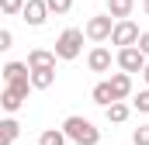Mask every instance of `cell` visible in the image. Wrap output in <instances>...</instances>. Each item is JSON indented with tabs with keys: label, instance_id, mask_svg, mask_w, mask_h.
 Returning a JSON list of instances; mask_svg holds the SVG:
<instances>
[{
	"label": "cell",
	"instance_id": "6da1fadb",
	"mask_svg": "<svg viewBox=\"0 0 149 145\" xmlns=\"http://www.w3.org/2000/svg\"><path fill=\"white\" fill-rule=\"evenodd\" d=\"M63 131H66V138L76 145H97L101 142V128H94V121H87V117H80V114H70L66 121H63Z\"/></svg>",
	"mask_w": 149,
	"mask_h": 145
},
{
	"label": "cell",
	"instance_id": "7a4b0ae2",
	"mask_svg": "<svg viewBox=\"0 0 149 145\" xmlns=\"http://www.w3.org/2000/svg\"><path fill=\"white\" fill-rule=\"evenodd\" d=\"M28 93H31V79H28V76H24V79H14V83H7V86H3V93H0V110H7V114H17V110L24 107Z\"/></svg>",
	"mask_w": 149,
	"mask_h": 145
},
{
	"label": "cell",
	"instance_id": "3957f363",
	"mask_svg": "<svg viewBox=\"0 0 149 145\" xmlns=\"http://www.w3.org/2000/svg\"><path fill=\"white\" fill-rule=\"evenodd\" d=\"M83 31H80V28H66V31H63V35L56 38V48H52V52H56V59H63V62H73L76 55H80V52H83Z\"/></svg>",
	"mask_w": 149,
	"mask_h": 145
},
{
	"label": "cell",
	"instance_id": "277c9868",
	"mask_svg": "<svg viewBox=\"0 0 149 145\" xmlns=\"http://www.w3.org/2000/svg\"><path fill=\"white\" fill-rule=\"evenodd\" d=\"M111 28H114L111 14H94V17L83 24V35L90 38V41H108V38H111Z\"/></svg>",
	"mask_w": 149,
	"mask_h": 145
},
{
	"label": "cell",
	"instance_id": "5b68a950",
	"mask_svg": "<svg viewBox=\"0 0 149 145\" xmlns=\"http://www.w3.org/2000/svg\"><path fill=\"white\" fill-rule=\"evenodd\" d=\"M135 41H139V24L128 21V17H118L111 28V45L125 48V45H135Z\"/></svg>",
	"mask_w": 149,
	"mask_h": 145
},
{
	"label": "cell",
	"instance_id": "8992f818",
	"mask_svg": "<svg viewBox=\"0 0 149 145\" xmlns=\"http://www.w3.org/2000/svg\"><path fill=\"white\" fill-rule=\"evenodd\" d=\"M114 62H118V69H125V72H142L146 55L139 52V45H125V48L114 52Z\"/></svg>",
	"mask_w": 149,
	"mask_h": 145
},
{
	"label": "cell",
	"instance_id": "52a82bcc",
	"mask_svg": "<svg viewBox=\"0 0 149 145\" xmlns=\"http://www.w3.org/2000/svg\"><path fill=\"white\" fill-rule=\"evenodd\" d=\"M21 17H24L28 28H42V24L49 21V7H45V0H24Z\"/></svg>",
	"mask_w": 149,
	"mask_h": 145
},
{
	"label": "cell",
	"instance_id": "ba28073f",
	"mask_svg": "<svg viewBox=\"0 0 149 145\" xmlns=\"http://www.w3.org/2000/svg\"><path fill=\"white\" fill-rule=\"evenodd\" d=\"M111 48H104V45H94L90 48V55H87V66H90V72H111Z\"/></svg>",
	"mask_w": 149,
	"mask_h": 145
},
{
	"label": "cell",
	"instance_id": "9c48e42d",
	"mask_svg": "<svg viewBox=\"0 0 149 145\" xmlns=\"http://www.w3.org/2000/svg\"><path fill=\"white\" fill-rule=\"evenodd\" d=\"M108 83H111V93H114V100H128V97H132V72H111V79H108Z\"/></svg>",
	"mask_w": 149,
	"mask_h": 145
},
{
	"label": "cell",
	"instance_id": "30bf717a",
	"mask_svg": "<svg viewBox=\"0 0 149 145\" xmlns=\"http://www.w3.org/2000/svg\"><path fill=\"white\" fill-rule=\"evenodd\" d=\"M56 66V52L52 48H31L28 52V69H49Z\"/></svg>",
	"mask_w": 149,
	"mask_h": 145
},
{
	"label": "cell",
	"instance_id": "8fae6325",
	"mask_svg": "<svg viewBox=\"0 0 149 145\" xmlns=\"http://www.w3.org/2000/svg\"><path fill=\"white\" fill-rule=\"evenodd\" d=\"M28 79H31V90H49L56 83V66H49V69H28Z\"/></svg>",
	"mask_w": 149,
	"mask_h": 145
},
{
	"label": "cell",
	"instance_id": "7c38bea8",
	"mask_svg": "<svg viewBox=\"0 0 149 145\" xmlns=\"http://www.w3.org/2000/svg\"><path fill=\"white\" fill-rule=\"evenodd\" d=\"M21 135V124L17 117H0V145H14Z\"/></svg>",
	"mask_w": 149,
	"mask_h": 145
},
{
	"label": "cell",
	"instance_id": "4fadbf2b",
	"mask_svg": "<svg viewBox=\"0 0 149 145\" xmlns=\"http://www.w3.org/2000/svg\"><path fill=\"white\" fill-rule=\"evenodd\" d=\"M104 114H108V121H111V124H121V121H128L132 104H125V100H111V104L104 107Z\"/></svg>",
	"mask_w": 149,
	"mask_h": 145
},
{
	"label": "cell",
	"instance_id": "5bb4252c",
	"mask_svg": "<svg viewBox=\"0 0 149 145\" xmlns=\"http://www.w3.org/2000/svg\"><path fill=\"white\" fill-rule=\"evenodd\" d=\"M28 76V62H7L3 69H0V79L3 83H14V79H24Z\"/></svg>",
	"mask_w": 149,
	"mask_h": 145
},
{
	"label": "cell",
	"instance_id": "9a60e30c",
	"mask_svg": "<svg viewBox=\"0 0 149 145\" xmlns=\"http://www.w3.org/2000/svg\"><path fill=\"white\" fill-rule=\"evenodd\" d=\"M90 97H94V104H97V107H108V104L114 100V93H111V83H108V79H101V83H97V86L90 90Z\"/></svg>",
	"mask_w": 149,
	"mask_h": 145
},
{
	"label": "cell",
	"instance_id": "2e32d148",
	"mask_svg": "<svg viewBox=\"0 0 149 145\" xmlns=\"http://www.w3.org/2000/svg\"><path fill=\"white\" fill-rule=\"evenodd\" d=\"M132 10H135V0H108V14H111L114 21L118 17H128Z\"/></svg>",
	"mask_w": 149,
	"mask_h": 145
},
{
	"label": "cell",
	"instance_id": "e0dca14e",
	"mask_svg": "<svg viewBox=\"0 0 149 145\" xmlns=\"http://www.w3.org/2000/svg\"><path fill=\"white\" fill-rule=\"evenodd\" d=\"M66 142H70V138H66L63 128H45L42 138H38V145H66Z\"/></svg>",
	"mask_w": 149,
	"mask_h": 145
},
{
	"label": "cell",
	"instance_id": "ac0fdd59",
	"mask_svg": "<svg viewBox=\"0 0 149 145\" xmlns=\"http://www.w3.org/2000/svg\"><path fill=\"white\" fill-rule=\"evenodd\" d=\"M45 7H49V14L63 17V14H70V10H73V0H45Z\"/></svg>",
	"mask_w": 149,
	"mask_h": 145
},
{
	"label": "cell",
	"instance_id": "d6986e66",
	"mask_svg": "<svg viewBox=\"0 0 149 145\" xmlns=\"http://www.w3.org/2000/svg\"><path fill=\"white\" fill-rule=\"evenodd\" d=\"M132 107L139 110V114H149V86H146V90H139V93H135V100H132Z\"/></svg>",
	"mask_w": 149,
	"mask_h": 145
},
{
	"label": "cell",
	"instance_id": "ffe728a7",
	"mask_svg": "<svg viewBox=\"0 0 149 145\" xmlns=\"http://www.w3.org/2000/svg\"><path fill=\"white\" fill-rule=\"evenodd\" d=\"M132 142L135 145H149V124H139V128L132 131Z\"/></svg>",
	"mask_w": 149,
	"mask_h": 145
},
{
	"label": "cell",
	"instance_id": "44dd1931",
	"mask_svg": "<svg viewBox=\"0 0 149 145\" xmlns=\"http://www.w3.org/2000/svg\"><path fill=\"white\" fill-rule=\"evenodd\" d=\"M21 7H24V0H0L3 14H21Z\"/></svg>",
	"mask_w": 149,
	"mask_h": 145
},
{
	"label": "cell",
	"instance_id": "7402d4cb",
	"mask_svg": "<svg viewBox=\"0 0 149 145\" xmlns=\"http://www.w3.org/2000/svg\"><path fill=\"white\" fill-rule=\"evenodd\" d=\"M10 48H14V35L7 28H0V52H10Z\"/></svg>",
	"mask_w": 149,
	"mask_h": 145
},
{
	"label": "cell",
	"instance_id": "603a6c76",
	"mask_svg": "<svg viewBox=\"0 0 149 145\" xmlns=\"http://www.w3.org/2000/svg\"><path fill=\"white\" fill-rule=\"evenodd\" d=\"M135 45H139V52L149 59V31H139V41H135Z\"/></svg>",
	"mask_w": 149,
	"mask_h": 145
},
{
	"label": "cell",
	"instance_id": "cb8c5ba5",
	"mask_svg": "<svg viewBox=\"0 0 149 145\" xmlns=\"http://www.w3.org/2000/svg\"><path fill=\"white\" fill-rule=\"evenodd\" d=\"M142 79H146V86H149V59H146V66H142Z\"/></svg>",
	"mask_w": 149,
	"mask_h": 145
},
{
	"label": "cell",
	"instance_id": "d4e9b609",
	"mask_svg": "<svg viewBox=\"0 0 149 145\" xmlns=\"http://www.w3.org/2000/svg\"><path fill=\"white\" fill-rule=\"evenodd\" d=\"M142 10H146V17H149V0H142Z\"/></svg>",
	"mask_w": 149,
	"mask_h": 145
},
{
	"label": "cell",
	"instance_id": "484cf974",
	"mask_svg": "<svg viewBox=\"0 0 149 145\" xmlns=\"http://www.w3.org/2000/svg\"><path fill=\"white\" fill-rule=\"evenodd\" d=\"M0 17H3V10H0Z\"/></svg>",
	"mask_w": 149,
	"mask_h": 145
}]
</instances>
